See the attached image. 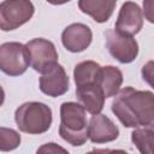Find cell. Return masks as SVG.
<instances>
[{"label":"cell","instance_id":"6da1fadb","mask_svg":"<svg viewBox=\"0 0 154 154\" xmlns=\"http://www.w3.org/2000/svg\"><path fill=\"white\" fill-rule=\"evenodd\" d=\"M112 112L126 128L150 126L154 122V94L125 87L114 96Z\"/></svg>","mask_w":154,"mask_h":154},{"label":"cell","instance_id":"7a4b0ae2","mask_svg":"<svg viewBox=\"0 0 154 154\" xmlns=\"http://www.w3.org/2000/svg\"><path fill=\"white\" fill-rule=\"evenodd\" d=\"M60 137L72 146H83L88 140V120L84 107L77 102L60 106Z\"/></svg>","mask_w":154,"mask_h":154},{"label":"cell","instance_id":"3957f363","mask_svg":"<svg viewBox=\"0 0 154 154\" xmlns=\"http://www.w3.org/2000/svg\"><path fill=\"white\" fill-rule=\"evenodd\" d=\"M14 120L22 132L40 135L48 131L52 125V109L43 102H25L16 109Z\"/></svg>","mask_w":154,"mask_h":154},{"label":"cell","instance_id":"277c9868","mask_svg":"<svg viewBox=\"0 0 154 154\" xmlns=\"http://www.w3.org/2000/svg\"><path fill=\"white\" fill-rule=\"evenodd\" d=\"M35 12L31 1L6 0L0 2V29L2 31L14 30L29 22Z\"/></svg>","mask_w":154,"mask_h":154},{"label":"cell","instance_id":"5b68a950","mask_svg":"<svg viewBox=\"0 0 154 154\" xmlns=\"http://www.w3.org/2000/svg\"><path fill=\"white\" fill-rule=\"evenodd\" d=\"M29 66V54L25 45L5 42L0 45V71L11 77L23 75Z\"/></svg>","mask_w":154,"mask_h":154},{"label":"cell","instance_id":"8992f818","mask_svg":"<svg viewBox=\"0 0 154 154\" xmlns=\"http://www.w3.org/2000/svg\"><path fill=\"white\" fill-rule=\"evenodd\" d=\"M25 47L29 54V65L35 71L45 73L58 64V52L53 42L37 37L30 40Z\"/></svg>","mask_w":154,"mask_h":154},{"label":"cell","instance_id":"52a82bcc","mask_svg":"<svg viewBox=\"0 0 154 154\" xmlns=\"http://www.w3.org/2000/svg\"><path fill=\"white\" fill-rule=\"evenodd\" d=\"M106 46L109 54L122 64L132 63L138 54L137 41L114 29L106 31Z\"/></svg>","mask_w":154,"mask_h":154},{"label":"cell","instance_id":"ba28073f","mask_svg":"<svg viewBox=\"0 0 154 154\" xmlns=\"http://www.w3.org/2000/svg\"><path fill=\"white\" fill-rule=\"evenodd\" d=\"M100 76L94 81H88L84 83L76 84V96L78 101L82 103L85 111L91 113L93 116L99 114L105 105V95L100 85Z\"/></svg>","mask_w":154,"mask_h":154},{"label":"cell","instance_id":"9c48e42d","mask_svg":"<svg viewBox=\"0 0 154 154\" xmlns=\"http://www.w3.org/2000/svg\"><path fill=\"white\" fill-rule=\"evenodd\" d=\"M142 26H143V13L140 6L132 1L124 2L118 13L114 30L129 36H134L141 31Z\"/></svg>","mask_w":154,"mask_h":154},{"label":"cell","instance_id":"30bf717a","mask_svg":"<svg viewBox=\"0 0 154 154\" xmlns=\"http://www.w3.org/2000/svg\"><path fill=\"white\" fill-rule=\"evenodd\" d=\"M69 76L66 75L64 67L60 64L54 65L51 70L42 73L38 81L40 90L52 97L64 95L69 90Z\"/></svg>","mask_w":154,"mask_h":154},{"label":"cell","instance_id":"8fae6325","mask_svg":"<svg viewBox=\"0 0 154 154\" xmlns=\"http://www.w3.org/2000/svg\"><path fill=\"white\" fill-rule=\"evenodd\" d=\"M93 40L90 28L83 23H73L67 25L61 34L64 47L72 53H79L87 49Z\"/></svg>","mask_w":154,"mask_h":154},{"label":"cell","instance_id":"7c38bea8","mask_svg":"<svg viewBox=\"0 0 154 154\" xmlns=\"http://www.w3.org/2000/svg\"><path fill=\"white\" fill-rule=\"evenodd\" d=\"M119 136L118 126L106 116L95 114L88 124V138L93 143H106L117 140Z\"/></svg>","mask_w":154,"mask_h":154},{"label":"cell","instance_id":"4fadbf2b","mask_svg":"<svg viewBox=\"0 0 154 154\" xmlns=\"http://www.w3.org/2000/svg\"><path fill=\"white\" fill-rule=\"evenodd\" d=\"M117 1L113 0H79L78 7L79 10L89 14L95 22L97 23H105L107 22L114 8H116Z\"/></svg>","mask_w":154,"mask_h":154},{"label":"cell","instance_id":"5bb4252c","mask_svg":"<svg viewBox=\"0 0 154 154\" xmlns=\"http://www.w3.org/2000/svg\"><path fill=\"white\" fill-rule=\"evenodd\" d=\"M122 83H123V73L117 66L108 65L101 67L100 85L106 99L116 96L117 93L119 91Z\"/></svg>","mask_w":154,"mask_h":154},{"label":"cell","instance_id":"9a60e30c","mask_svg":"<svg viewBox=\"0 0 154 154\" xmlns=\"http://www.w3.org/2000/svg\"><path fill=\"white\" fill-rule=\"evenodd\" d=\"M153 125L137 128L131 134V141L141 154H153Z\"/></svg>","mask_w":154,"mask_h":154},{"label":"cell","instance_id":"2e32d148","mask_svg":"<svg viewBox=\"0 0 154 154\" xmlns=\"http://www.w3.org/2000/svg\"><path fill=\"white\" fill-rule=\"evenodd\" d=\"M20 144V135L10 128L0 126V150L10 152L18 148Z\"/></svg>","mask_w":154,"mask_h":154},{"label":"cell","instance_id":"e0dca14e","mask_svg":"<svg viewBox=\"0 0 154 154\" xmlns=\"http://www.w3.org/2000/svg\"><path fill=\"white\" fill-rule=\"evenodd\" d=\"M36 154H70V153L61 146L54 142H48L38 147V149L36 150Z\"/></svg>","mask_w":154,"mask_h":154},{"label":"cell","instance_id":"ac0fdd59","mask_svg":"<svg viewBox=\"0 0 154 154\" xmlns=\"http://www.w3.org/2000/svg\"><path fill=\"white\" fill-rule=\"evenodd\" d=\"M107 152H108V149H101V148H96V149L90 150V152H89V153H87V154H107Z\"/></svg>","mask_w":154,"mask_h":154},{"label":"cell","instance_id":"d6986e66","mask_svg":"<svg viewBox=\"0 0 154 154\" xmlns=\"http://www.w3.org/2000/svg\"><path fill=\"white\" fill-rule=\"evenodd\" d=\"M148 6H149V7H148V8L146 10V11H147V12L149 13V12H152V7H153V1H148ZM143 7H144V6H143ZM144 8H146V7H144ZM147 19H148V20H149L150 23H153V17H150V14H148V18H147Z\"/></svg>","mask_w":154,"mask_h":154},{"label":"cell","instance_id":"ffe728a7","mask_svg":"<svg viewBox=\"0 0 154 154\" xmlns=\"http://www.w3.org/2000/svg\"><path fill=\"white\" fill-rule=\"evenodd\" d=\"M107 154H129L128 152H125V150H123V149H108V152H107Z\"/></svg>","mask_w":154,"mask_h":154},{"label":"cell","instance_id":"44dd1931","mask_svg":"<svg viewBox=\"0 0 154 154\" xmlns=\"http://www.w3.org/2000/svg\"><path fill=\"white\" fill-rule=\"evenodd\" d=\"M4 101H5V91H4L2 87L0 85V106L4 103Z\"/></svg>","mask_w":154,"mask_h":154}]
</instances>
